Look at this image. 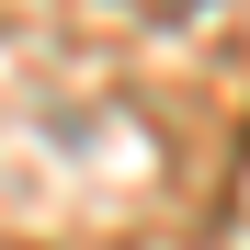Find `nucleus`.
I'll return each instance as SVG.
<instances>
[{
  "label": "nucleus",
  "instance_id": "obj_1",
  "mask_svg": "<svg viewBox=\"0 0 250 250\" xmlns=\"http://www.w3.org/2000/svg\"><path fill=\"white\" fill-rule=\"evenodd\" d=\"M114 12H148V23H182V12H205V0H114Z\"/></svg>",
  "mask_w": 250,
  "mask_h": 250
}]
</instances>
